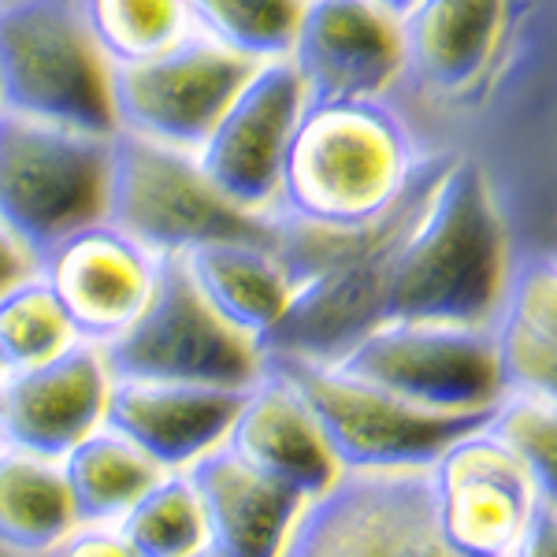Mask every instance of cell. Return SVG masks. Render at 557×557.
<instances>
[{
    "label": "cell",
    "instance_id": "obj_25",
    "mask_svg": "<svg viewBox=\"0 0 557 557\" xmlns=\"http://www.w3.org/2000/svg\"><path fill=\"white\" fill-rule=\"evenodd\" d=\"M83 338L41 272L20 278L0 294V372H23L60 357Z\"/></svg>",
    "mask_w": 557,
    "mask_h": 557
},
{
    "label": "cell",
    "instance_id": "obj_31",
    "mask_svg": "<svg viewBox=\"0 0 557 557\" xmlns=\"http://www.w3.org/2000/svg\"><path fill=\"white\" fill-rule=\"evenodd\" d=\"M34 272H38V253L0 220V294Z\"/></svg>",
    "mask_w": 557,
    "mask_h": 557
},
{
    "label": "cell",
    "instance_id": "obj_15",
    "mask_svg": "<svg viewBox=\"0 0 557 557\" xmlns=\"http://www.w3.org/2000/svg\"><path fill=\"white\" fill-rule=\"evenodd\" d=\"M157 268L160 253L112 220L86 223L38 257V272L64 305L75 335L94 346L112 343L146 309Z\"/></svg>",
    "mask_w": 557,
    "mask_h": 557
},
{
    "label": "cell",
    "instance_id": "obj_19",
    "mask_svg": "<svg viewBox=\"0 0 557 557\" xmlns=\"http://www.w3.org/2000/svg\"><path fill=\"white\" fill-rule=\"evenodd\" d=\"M513 23V0H412L401 12L406 78L435 97H465L491 75Z\"/></svg>",
    "mask_w": 557,
    "mask_h": 557
},
{
    "label": "cell",
    "instance_id": "obj_32",
    "mask_svg": "<svg viewBox=\"0 0 557 557\" xmlns=\"http://www.w3.org/2000/svg\"><path fill=\"white\" fill-rule=\"evenodd\" d=\"M57 557H138L120 532H71Z\"/></svg>",
    "mask_w": 557,
    "mask_h": 557
},
{
    "label": "cell",
    "instance_id": "obj_1",
    "mask_svg": "<svg viewBox=\"0 0 557 557\" xmlns=\"http://www.w3.org/2000/svg\"><path fill=\"white\" fill-rule=\"evenodd\" d=\"M513 253L487 168L472 152L450 149L394 257L386 320L487 327Z\"/></svg>",
    "mask_w": 557,
    "mask_h": 557
},
{
    "label": "cell",
    "instance_id": "obj_6",
    "mask_svg": "<svg viewBox=\"0 0 557 557\" xmlns=\"http://www.w3.org/2000/svg\"><path fill=\"white\" fill-rule=\"evenodd\" d=\"M108 134L0 108V220L34 253L104 220Z\"/></svg>",
    "mask_w": 557,
    "mask_h": 557
},
{
    "label": "cell",
    "instance_id": "obj_21",
    "mask_svg": "<svg viewBox=\"0 0 557 557\" xmlns=\"http://www.w3.org/2000/svg\"><path fill=\"white\" fill-rule=\"evenodd\" d=\"M502 386L557 398V260L554 249H517L491 317Z\"/></svg>",
    "mask_w": 557,
    "mask_h": 557
},
{
    "label": "cell",
    "instance_id": "obj_14",
    "mask_svg": "<svg viewBox=\"0 0 557 557\" xmlns=\"http://www.w3.org/2000/svg\"><path fill=\"white\" fill-rule=\"evenodd\" d=\"M286 60L309 101L391 97L406 78L401 15L383 0H305Z\"/></svg>",
    "mask_w": 557,
    "mask_h": 557
},
{
    "label": "cell",
    "instance_id": "obj_9",
    "mask_svg": "<svg viewBox=\"0 0 557 557\" xmlns=\"http://www.w3.org/2000/svg\"><path fill=\"white\" fill-rule=\"evenodd\" d=\"M275 557H457L435 524L431 465L343 469L301 502Z\"/></svg>",
    "mask_w": 557,
    "mask_h": 557
},
{
    "label": "cell",
    "instance_id": "obj_30",
    "mask_svg": "<svg viewBox=\"0 0 557 557\" xmlns=\"http://www.w3.org/2000/svg\"><path fill=\"white\" fill-rule=\"evenodd\" d=\"M509 557H557V494H546L535 506L532 524L520 535L517 550Z\"/></svg>",
    "mask_w": 557,
    "mask_h": 557
},
{
    "label": "cell",
    "instance_id": "obj_5",
    "mask_svg": "<svg viewBox=\"0 0 557 557\" xmlns=\"http://www.w3.org/2000/svg\"><path fill=\"white\" fill-rule=\"evenodd\" d=\"M112 64L75 0L0 4V108L30 120L112 134Z\"/></svg>",
    "mask_w": 557,
    "mask_h": 557
},
{
    "label": "cell",
    "instance_id": "obj_24",
    "mask_svg": "<svg viewBox=\"0 0 557 557\" xmlns=\"http://www.w3.org/2000/svg\"><path fill=\"white\" fill-rule=\"evenodd\" d=\"M60 465H64L71 498H75L83 524L120 520L141 494L152 491L168 475L164 465L152 461L138 443H131L127 435L104 424L89 431L83 443L71 446L60 457Z\"/></svg>",
    "mask_w": 557,
    "mask_h": 557
},
{
    "label": "cell",
    "instance_id": "obj_16",
    "mask_svg": "<svg viewBox=\"0 0 557 557\" xmlns=\"http://www.w3.org/2000/svg\"><path fill=\"white\" fill-rule=\"evenodd\" d=\"M112 372L94 343H75L60 357L0 375V446L64 457L104 424Z\"/></svg>",
    "mask_w": 557,
    "mask_h": 557
},
{
    "label": "cell",
    "instance_id": "obj_12",
    "mask_svg": "<svg viewBox=\"0 0 557 557\" xmlns=\"http://www.w3.org/2000/svg\"><path fill=\"white\" fill-rule=\"evenodd\" d=\"M435 524L457 557H509L546 498L535 472L487 428H475L431 461Z\"/></svg>",
    "mask_w": 557,
    "mask_h": 557
},
{
    "label": "cell",
    "instance_id": "obj_26",
    "mask_svg": "<svg viewBox=\"0 0 557 557\" xmlns=\"http://www.w3.org/2000/svg\"><path fill=\"white\" fill-rule=\"evenodd\" d=\"M108 64H131L194 30L190 0H75Z\"/></svg>",
    "mask_w": 557,
    "mask_h": 557
},
{
    "label": "cell",
    "instance_id": "obj_20",
    "mask_svg": "<svg viewBox=\"0 0 557 557\" xmlns=\"http://www.w3.org/2000/svg\"><path fill=\"white\" fill-rule=\"evenodd\" d=\"M186 480L201 498L209 546L223 557H275L298 517L305 494L272 480V475L249 469L246 461L212 446L186 465Z\"/></svg>",
    "mask_w": 557,
    "mask_h": 557
},
{
    "label": "cell",
    "instance_id": "obj_8",
    "mask_svg": "<svg viewBox=\"0 0 557 557\" xmlns=\"http://www.w3.org/2000/svg\"><path fill=\"white\" fill-rule=\"evenodd\" d=\"M264 364L278 368L298 386L343 469H424L491 417V409L443 412L417 406L335 364L294 357H264Z\"/></svg>",
    "mask_w": 557,
    "mask_h": 557
},
{
    "label": "cell",
    "instance_id": "obj_4",
    "mask_svg": "<svg viewBox=\"0 0 557 557\" xmlns=\"http://www.w3.org/2000/svg\"><path fill=\"white\" fill-rule=\"evenodd\" d=\"M104 220L160 257L223 238L272 242V212H249L215 190L197 152L127 131L108 134Z\"/></svg>",
    "mask_w": 557,
    "mask_h": 557
},
{
    "label": "cell",
    "instance_id": "obj_7",
    "mask_svg": "<svg viewBox=\"0 0 557 557\" xmlns=\"http://www.w3.org/2000/svg\"><path fill=\"white\" fill-rule=\"evenodd\" d=\"M108 372L123 380H178L249 386L264 372L257 338L227 323L205 301L183 257H160L146 309L101 346Z\"/></svg>",
    "mask_w": 557,
    "mask_h": 557
},
{
    "label": "cell",
    "instance_id": "obj_27",
    "mask_svg": "<svg viewBox=\"0 0 557 557\" xmlns=\"http://www.w3.org/2000/svg\"><path fill=\"white\" fill-rule=\"evenodd\" d=\"M120 535L138 557H190L209 546V524L186 472H168L120 517Z\"/></svg>",
    "mask_w": 557,
    "mask_h": 557
},
{
    "label": "cell",
    "instance_id": "obj_33",
    "mask_svg": "<svg viewBox=\"0 0 557 557\" xmlns=\"http://www.w3.org/2000/svg\"><path fill=\"white\" fill-rule=\"evenodd\" d=\"M383 4H386V8H394V12L401 15V12H406V8L412 4V0H383Z\"/></svg>",
    "mask_w": 557,
    "mask_h": 557
},
{
    "label": "cell",
    "instance_id": "obj_3",
    "mask_svg": "<svg viewBox=\"0 0 557 557\" xmlns=\"http://www.w3.org/2000/svg\"><path fill=\"white\" fill-rule=\"evenodd\" d=\"M450 152V149H446ZM443 149H428L424 164L412 178L409 194L401 197L398 212L364 238L361 246L343 249L327 257L294 283V294L286 301L283 317L275 327L260 338L264 357H294V361L335 364L346 357L368 331H375L386 320V301H391V275L394 257L401 249L409 223L417 220L420 201H424L431 178L438 175L446 160Z\"/></svg>",
    "mask_w": 557,
    "mask_h": 557
},
{
    "label": "cell",
    "instance_id": "obj_23",
    "mask_svg": "<svg viewBox=\"0 0 557 557\" xmlns=\"http://www.w3.org/2000/svg\"><path fill=\"white\" fill-rule=\"evenodd\" d=\"M78 524L60 457L0 446V546L23 554L52 550Z\"/></svg>",
    "mask_w": 557,
    "mask_h": 557
},
{
    "label": "cell",
    "instance_id": "obj_28",
    "mask_svg": "<svg viewBox=\"0 0 557 557\" xmlns=\"http://www.w3.org/2000/svg\"><path fill=\"white\" fill-rule=\"evenodd\" d=\"M305 0H190L194 30L249 64L286 60Z\"/></svg>",
    "mask_w": 557,
    "mask_h": 557
},
{
    "label": "cell",
    "instance_id": "obj_34",
    "mask_svg": "<svg viewBox=\"0 0 557 557\" xmlns=\"http://www.w3.org/2000/svg\"><path fill=\"white\" fill-rule=\"evenodd\" d=\"M190 557H223V554L215 550V546H201V550H197V554H190Z\"/></svg>",
    "mask_w": 557,
    "mask_h": 557
},
{
    "label": "cell",
    "instance_id": "obj_22",
    "mask_svg": "<svg viewBox=\"0 0 557 557\" xmlns=\"http://www.w3.org/2000/svg\"><path fill=\"white\" fill-rule=\"evenodd\" d=\"M178 257H183L197 290L205 294V301L227 323L257 338V346L275 327L294 294V278L286 272L275 242L223 238L194 246Z\"/></svg>",
    "mask_w": 557,
    "mask_h": 557
},
{
    "label": "cell",
    "instance_id": "obj_2",
    "mask_svg": "<svg viewBox=\"0 0 557 557\" xmlns=\"http://www.w3.org/2000/svg\"><path fill=\"white\" fill-rule=\"evenodd\" d=\"M424 152L391 97L305 101L272 212L357 227L409 190Z\"/></svg>",
    "mask_w": 557,
    "mask_h": 557
},
{
    "label": "cell",
    "instance_id": "obj_11",
    "mask_svg": "<svg viewBox=\"0 0 557 557\" xmlns=\"http://www.w3.org/2000/svg\"><path fill=\"white\" fill-rule=\"evenodd\" d=\"M253 67L201 30L131 64H112L115 131L194 152Z\"/></svg>",
    "mask_w": 557,
    "mask_h": 557
},
{
    "label": "cell",
    "instance_id": "obj_17",
    "mask_svg": "<svg viewBox=\"0 0 557 557\" xmlns=\"http://www.w3.org/2000/svg\"><path fill=\"white\" fill-rule=\"evenodd\" d=\"M246 391L249 386L112 375L104 428L138 443L168 472H178L227 438Z\"/></svg>",
    "mask_w": 557,
    "mask_h": 557
},
{
    "label": "cell",
    "instance_id": "obj_18",
    "mask_svg": "<svg viewBox=\"0 0 557 557\" xmlns=\"http://www.w3.org/2000/svg\"><path fill=\"white\" fill-rule=\"evenodd\" d=\"M223 446L235 450L249 469L301 491L305 498L327 491L343 475V461L331 450L317 412L272 364H264L260 380L249 383Z\"/></svg>",
    "mask_w": 557,
    "mask_h": 557
},
{
    "label": "cell",
    "instance_id": "obj_36",
    "mask_svg": "<svg viewBox=\"0 0 557 557\" xmlns=\"http://www.w3.org/2000/svg\"><path fill=\"white\" fill-rule=\"evenodd\" d=\"M0 375H4V372H0Z\"/></svg>",
    "mask_w": 557,
    "mask_h": 557
},
{
    "label": "cell",
    "instance_id": "obj_13",
    "mask_svg": "<svg viewBox=\"0 0 557 557\" xmlns=\"http://www.w3.org/2000/svg\"><path fill=\"white\" fill-rule=\"evenodd\" d=\"M305 101L309 97L290 60H268L249 71L194 149L215 190L249 212H272Z\"/></svg>",
    "mask_w": 557,
    "mask_h": 557
},
{
    "label": "cell",
    "instance_id": "obj_35",
    "mask_svg": "<svg viewBox=\"0 0 557 557\" xmlns=\"http://www.w3.org/2000/svg\"><path fill=\"white\" fill-rule=\"evenodd\" d=\"M0 4H4V0H0Z\"/></svg>",
    "mask_w": 557,
    "mask_h": 557
},
{
    "label": "cell",
    "instance_id": "obj_29",
    "mask_svg": "<svg viewBox=\"0 0 557 557\" xmlns=\"http://www.w3.org/2000/svg\"><path fill=\"white\" fill-rule=\"evenodd\" d=\"M483 428L535 472L539 487L546 494H557V398L554 394H528V391L502 394Z\"/></svg>",
    "mask_w": 557,
    "mask_h": 557
},
{
    "label": "cell",
    "instance_id": "obj_10",
    "mask_svg": "<svg viewBox=\"0 0 557 557\" xmlns=\"http://www.w3.org/2000/svg\"><path fill=\"white\" fill-rule=\"evenodd\" d=\"M335 368L443 412H483L506 394L491 327L472 323L383 320Z\"/></svg>",
    "mask_w": 557,
    "mask_h": 557
}]
</instances>
